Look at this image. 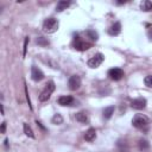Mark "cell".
<instances>
[{
	"instance_id": "obj_4",
	"label": "cell",
	"mask_w": 152,
	"mask_h": 152,
	"mask_svg": "<svg viewBox=\"0 0 152 152\" xmlns=\"http://www.w3.org/2000/svg\"><path fill=\"white\" fill-rule=\"evenodd\" d=\"M90 46H91L90 43H87V42L82 40V39L78 38V37L74 38V42H72V48H74V49L78 50V51H86V50H88Z\"/></svg>"
},
{
	"instance_id": "obj_26",
	"label": "cell",
	"mask_w": 152,
	"mask_h": 152,
	"mask_svg": "<svg viewBox=\"0 0 152 152\" xmlns=\"http://www.w3.org/2000/svg\"><path fill=\"white\" fill-rule=\"evenodd\" d=\"M5 146H6V147H8V140H7V139L5 140Z\"/></svg>"
},
{
	"instance_id": "obj_9",
	"label": "cell",
	"mask_w": 152,
	"mask_h": 152,
	"mask_svg": "<svg viewBox=\"0 0 152 152\" xmlns=\"http://www.w3.org/2000/svg\"><path fill=\"white\" fill-rule=\"evenodd\" d=\"M31 78L33 81H36V82H39V81H42L44 78V74L39 68L32 66L31 68Z\"/></svg>"
},
{
	"instance_id": "obj_19",
	"label": "cell",
	"mask_w": 152,
	"mask_h": 152,
	"mask_svg": "<svg viewBox=\"0 0 152 152\" xmlns=\"http://www.w3.org/2000/svg\"><path fill=\"white\" fill-rule=\"evenodd\" d=\"M63 122V116L61 115V114H55L53 116H52V124H55V125H61Z\"/></svg>"
},
{
	"instance_id": "obj_20",
	"label": "cell",
	"mask_w": 152,
	"mask_h": 152,
	"mask_svg": "<svg viewBox=\"0 0 152 152\" xmlns=\"http://www.w3.org/2000/svg\"><path fill=\"white\" fill-rule=\"evenodd\" d=\"M148 147H150V144L146 140H144V139L139 140V148L140 150H147Z\"/></svg>"
},
{
	"instance_id": "obj_16",
	"label": "cell",
	"mask_w": 152,
	"mask_h": 152,
	"mask_svg": "<svg viewBox=\"0 0 152 152\" xmlns=\"http://www.w3.org/2000/svg\"><path fill=\"white\" fill-rule=\"evenodd\" d=\"M140 8L145 12H148V11H152V2L148 1V0H145L140 4Z\"/></svg>"
},
{
	"instance_id": "obj_7",
	"label": "cell",
	"mask_w": 152,
	"mask_h": 152,
	"mask_svg": "<svg viewBox=\"0 0 152 152\" xmlns=\"http://www.w3.org/2000/svg\"><path fill=\"white\" fill-rule=\"evenodd\" d=\"M68 86L70 90H77L81 87V77L77 75H72L68 81Z\"/></svg>"
},
{
	"instance_id": "obj_21",
	"label": "cell",
	"mask_w": 152,
	"mask_h": 152,
	"mask_svg": "<svg viewBox=\"0 0 152 152\" xmlns=\"http://www.w3.org/2000/svg\"><path fill=\"white\" fill-rule=\"evenodd\" d=\"M144 83H145V86H147V87H152V75L146 76L145 80H144Z\"/></svg>"
},
{
	"instance_id": "obj_22",
	"label": "cell",
	"mask_w": 152,
	"mask_h": 152,
	"mask_svg": "<svg viewBox=\"0 0 152 152\" xmlns=\"http://www.w3.org/2000/svg\"><path fill=\"white\" fill-rule=\"evenodd\" d=\"M36 42H37L39 45H48V44H49V42H46V40H45L43 37H39V38H37V40H36Z\"/></svg>"
},
{
	"instance_id": "obj_11",
	"label": "cell",
	"mask_w": 152,
	"mask_h": 152,
	"mask_svg": "<svg viewBox=\"0 0 152 152\" xmlns=\"http://www.w3.org/2000/svg\"><path fill=\"white\" fill-rule=\"evenodd\" d=\"M121 32V24L118 21V23H114L110 27H109V30H108V33L110 34V36H118L119 33Z\"/></svg>"
},
{
	"instance_id": "obj_3",
	"label": "cell",
	"mask_w": 152,
	"mask_h": 152,
	"mask_svg": "<svg viewBox=\"0 0 152 152\" xmlns=\"http://www.w3.org/2000/svg\"><path fill=\"white\" fill-rule=\"evenodd\" d=\"M53 90H55V83H53V81H49V82L45 84L43 91L40 93L39 100H40V101H48V100L50 99L51 94L53 93Z\"/></svg>"
},
{
	"instance_id": "obj_17",
	"label": "cell",
	"mask_w": 152,
	"mask_h": 152,
	"mask_svg": "<svg viewBox=\"0 0 152 152\" xmlns=\"http://www.w3.org/2000/svg\"><path fill=\"white\" fill-rule=\"evenodd\" d=\"M24 133H25L28 138H34L33 131H32V128L28 126V124H24Z\"/></svg>"
},
{
	"instance_id": "obj_1",
	"label": "cell",
	"mask_w": 152,
	"mask_h": 152,
	"mask_svg": "<svg viewBox=\"0 0 152 152\" xmlns=\"http://www.w3.org/2000/svg\"><path fill=\"white\" fill-rule=\"evenodd\" d=\"M58 20L55 18H48L43 23V31L46 33H53L58 30Z\"/></svg>"
},
{
	"instance_id": "obj_12",
	"label": "cell",
	"mask_w": 152,
	"mask_h": 152,
	"mask_svg": "<svg viewBox=\"0 0 152 152\" xmlns=\"http://www.w3.org/2000/svg\"><path fill=\"white\" fill-rule=\"evenodd\" d=\"M95 138H96V131H95V128H89L86 132V134H84V139L87 141H93V140H95Z\"/></svg>"
},
{
	"instance_id": "obj_6",
	"label": "cell",
	"mask_w": 152,
	"mask_h": 152,
	"mask_svg": "<svg viewBox=\"0 0 152 152\" xmlns=\"http://www.w3.org/2000/svg\"><path fill=\"white\" fill-rule=\"evenodd\" d=\"M108 76L113 81H120L124 77V70H121L120 68H112L108 71Z\"/></svg>"
},
{
	"instance_id": "obj_14",
	"label": "cell",
	"mask_w": 152,
	"mask_h": 152,
	"mask_svg": "<svg viewBox=\"0 0 152 152\" xmlns=\"http://www.w3.org/2000/svg\"><path fill=\"white\" fill-rule=\"evenodd\" d=\"M69 6H70V2H69V1L61 0V1H58V2H57V6H56V12H62L63 10H66Z\"/></svg>"
},
{
	"instance_id": "obj_10",
	"label": "cell",
	"mask_w": 152,
	"mask_h": 152,
	"mask_svg": "<svg viewBox=\"0 0 152 152\" xmlns=\"http://www.w3.org/2000/svg\"><path fill=\"white\" fill-rule=\"evenodd\" d=\"M58 103L61 106H72L75 103V100L72 96H68V95H64V96H61L58 99Z\"/></svg>"
},
{
	"instance_id": "obj_23",
	"label": "cell",
	"mask_w": 152,
	"mask_h": 152,
	"mask_svg": "<svg viewBox=\"0 0 152 152\" xmlns=\"http://www.w3.org/2000/svg\"><path fill=\"white\" fill-rule=\"evenodd\" d=\"M27 44H28V37L25 38V42H24V51H23V56L25 57L26 56V50H27Z\"/></svg>"
},
{
	"instance_id": "obj_2",
	"label": "cell",
	"mask_w": 152,
	"mask_h": 152,
	"mask_svg": "<svg viewBox=\"0 0 152 152\" xmlns=\"http://www.w3.org/2000/svg\"><path fill=\"white\" fill-rule=\"evenodd\" d=\"M148 118L142 115V114H137L133 120H132V125L135 127V128H139V129H145L147 126H148Z\"/></svg>"
},
{
	"instance_id": "obj_13",
	"label": "cell",
	"mask_w": 152,
	"mask_h": 152,
	"mask_svg": "<svg viewBox=\"0 0 152 152\" xmlns=\"http://www.w3.org/2000/svg\"><path fill=\"white\" fill-rule=\"evenodd\" d=\"M76 120L78 122H82V124H88L89 122V118L84 112H78L76 114Z\"/></svg>"
},
{
	"instance_id": "obj_8",
	"label": "cell",
	"mask_w": 152,
	"mask_h": 152,
	"mask_svg": "<svg viewBox=\"0 0 152 152\" xmlns=\"http://www.w3.org/2000/svg\"><path fill=\"white\" fill-rule=\"evenodd\" d=\"M146 104H147V101L145 97H137L131 102V107L134 109H144Z\"/></svg>"
},
{
	"instance_id": "obj_25",
	"label": "cell",
	"mask_w": 152,
	"mask_h": 152,
	"mask_svg": "<svg viewBox=\"0 0 152 152\" xmlns=\"http://www.w3.org/2000/svg\"><path fill=\"white\" fill-rule=\"evenodd\" d=\"M1 114H2V115L5 114V110H4V106H2V104H1Z\"/></svg>"
},
{
	"instance_id": "obj_5",
	"label": "cell",
	"mask_w": 152,
	"mask_h": 152,
	"mask_svg": "<svg viewBox=\"0 0 152 152\" xmlns=\"http://www.w3.org/2000/svg\"><path fill=\"white\" fill-rule=\"evenodd\" d=\"M103 59H104V56L99 52V53L94 55V56L88 61V66H89V68H97V66H100V65L102 64Z\"/></svg>"
},
{
	"instance_id": "obj_24",
	"label": "cell",
	"mask_w": 152,
	"mask_h": 152,
	"mask_svg": "<svg viewBox=\"0 0 152 152\" xmlns=\"http://www.w3.org/2000/svg\"><path fill=\"white\" fill-rule=\"evenodd\" d=\"M6 132V122H2L1 124V133H5Z\"/></svg>"
},
{
	"instance_id": "obj_18",
	"label": "cell",
	"mask_w": 152,
	"mask_h": 152,
	"mask_svg": "<svg viewBox=\"0 0 152 152\" xmlns=\"http://www.w3.org/2000/svg\"><path fill=\"white\" fill-rule=\"evenodd\" d=\"M86 34H87L90 39H93V40H97V38H99L97 32H95L94 30H87V31H86Z\"/></svg>"
},
{
	"instance_id": "obj_15",
	"label": "cell",
	"mask_w": 152,
	"mask_h": 152,
	"mask_svg": "<svg viewBox=\"0 0 152 152\" xmlns=\"http://www.w3.org/2000/svg\"><path fill=\"white\" fill-rule=\"evenodd\" d=\"M113 114H114V106H109V107H107V108L103 109V118L106 120L110 119Z\"/></svg>"
}]
</instances>
